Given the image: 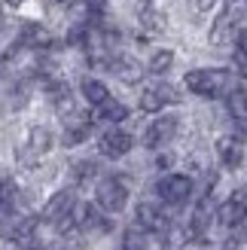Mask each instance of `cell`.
<instances>
[{
	"label": "cell",
	"mask_w": 247,
	"mask_h": 250,
	"mask_svg": "<svg viewBox=\"0 0 247 250\" xmlns=\"http://www.w3.org/2000/svg\"><path fill=\"white\" fill-rule=\"evenodd\" d=\"M186 89L199 98H220V95H229L235 89V77L232 70H223V67H205V70H189L186 73Z\"/></svg>",
	"instance_id": "cell-1"
},
{
	"label": "cell",
	"mask_w": 247,
	"mask_h": 250,
	"mask_svg": "<svg viewBox=\"0 0 247 250\" xmlns=\"http://www.w3.org/2000/svg\"><path fill=\"white\" fill-rule=\"evenodd\" d=\"M241 19H244V9L238 3H226V9L220 12L211 24V43L214 46H226L238 37V28H241Z\"/></svg>",
	"instance_id": "cell-2"
},
{
	"label": "cell",
	"mask_w": 247,
	"mask_h": 250,
	"mask_svg": "<svg viewBox=\"0 0 247 250\" xmlns=\"http://www.w3.org/2000/svg\"><path fill=\"white\" fill-rule=\"evenodd\" d=\"M95 195H98V208H101L104 214H119V210H125V205H128V186L119 177H104L98 183Z\"/></svg>",
	"instance_id": "cell-3"
},
{
	"label": "cell",
	"mask_w": 247,
	"mask_h": 250,
	"mask_svg": "<svg viewBox=\"0 0 247 250\" xmlns=\"http://www.w3.org/2000/svg\"><path fill=\"white\" fill-rule=\"evenodd\" d=\"M156 192L165 205H186L189 195H192V180L186 174H168V177L159 180Z\"/></svg>",
	"instance_id": "cell-4"
},
{
	"label": "cell",
	"mask_w": 247,
	"mask_h": 250,
	"mask_svg": "<svg viewBox=\"0 0 247 250\" xmlns=\"http://www.w3.org/2000/svg\"><path fill=\"white\" fill-rule=\"evenodd\" d=\"M49 149H52V131L43 128V125H37V128L28 131V141H24V146L19 149V159L21 165H34L40 156H46Z\"/></svg>",
	"instance_id": "cell-5"
},
{
	"label": "cell",
	"mask_w": 247,
	"mask_h": 250,
	"mask_svg": "<svg viewBox=\"0 0 247 250\" xmlns=\"http://www.w3.org/2000/svg\"><path fill=\"white\" fill-rule=\"evenodd\" d=\"M177 101H180L177 89L168 85V83H162V85H150V89H144L141 110H144V113H159V110H165L168 104H177Z\"/></svg>",
	"instance_id": "cell-6"
},
{
	"label": "cell",
	"mask_w": 247,
	"mask_h": 250,
	"mask_svg": "<svg viewBox=\"0 0 247 250\" xmlns=\"http://www.w3.org/2000/svg\"><path fill=\"white\" fill-rule=\"evenodd\" d=\"M244 217H247V189H238V192H232L223 205H220V210H217V220L223 223L226 229H235V226H241L244 223Z\"/></svg>",
	"instance_id": "cell-7"
},
{
	"label": "cell",
	"mask_w": 247,
	"mask_h": 250,
	"mask_svg": "<svg viewBox=\"0 0 247 250\" xmlns=\"http://www.w3.org/2000/svg\"><path fill=\"white\" fill-rule=\"evenodd\" d=\"M131 146H134V137L128 131H119V128H110V131H104L101 137H98V153L107 156V159L125 156Z\"/></svg>",
	"instance_id": "cell-8"
},
{
	"label": "cell",
	"mask_w": 247,
	"mask_h": 250,
	"mask_svg": "<svg viewBox=\"0 0 247 250\" xmlns=\"http://www.w3.org/2000/svg\"><path fill=\"white\" fill-rule=\"evenodd\" d=\"M73 205H77V195H73V189H61V192H55V195L46 202V208H43V220H46V223H55V226H58L61 220L70 217Z\"/></svg>",
	"instance_id": "cell-9"
},
{
	"label": "cell",
	"mask_w": 247,
	"mask_h": 250,
	"mask_svg": "<svg viewBox=\"0 0 247 250\" xmlns=\"http://www.w3.org/2000/svg\"><path fill=\"white\" fill-rule=\"evenodd\" d=\"M214 217H217V210H214V202H211V195H205L199 205H195V210H192V220H189V235L192 238H205L207 232H211V226H214Z\"/></svg>",
	"instance_id": "cell-10"
},
{
	"label": "cell",
	"mask_w": 247,
	"mask_h": 250,
	"mask_svg": "<svg viewBox=\"0 0 247 250\" xmlns=\"http://www.w3.org/2000/svg\"><path fill=\"white\" fill-rule=\"evenodd\" d=\"M177 116H162V119H156L150 128L144 131V146H150V149H159L162 144H168L171 137L177 134Z\"/></svg>",
	"instance_id": "cell-11"
},
{
	"label": "cell",
	"mask_w": 247,
	"mask_h": 250,
	"mask_svg": "<svg viewBox=\"0 0 247 250\" xmlns=\"http://www.w3.org/2000/svg\"><path fill=\"white\" fill-rule=\"evenodd\" d=\"M138 226L144 229V232H156V235H162L171 223H168V217L162 214V208L159 205H153V202H144V205H138Z\"/></svg>",
	"instance_id": "cell-12"
},
{
	"label": "cell",
	"mask_w": 247,
	"mask_h": 250,
	"mask_svg": "<svg viewBox=\"0 0 247 250\" xmlns=\"http://www.w3.org/2000/svg\"><path fill=\"white\" fill-rule=\"evenodd\" d=\"M217 156H220V162H223L226 168H241V162H244V153H241V144H238V137H232V134H226V137H220L217 141Z\"/></svg>",
	"instance_id": "cell-13"
},
{
	"label": "cell",
	"mask_w": 247,
	"mask_h": 250,
	"mask_svg": "<svg viewBox=\"0 0 247 250\" xmlns=\"http://www.w3.org/2000/svg\"><path fill=\"white\" fill-rule=\"evenodd\" d=\"M110 70H113V77H119L122 83H138L141 77H144V70H141V64L134 58H128V55H113L110 58V64H107Z\"/></svg>",
	"instance_id": "cell-14"
},
{
	"label": "cell",
	"mask_w": 247,
	"mask_h": 250,
	"mask_svg": "<svg viewBox=\"0 0 247 250\" xmlns=\"http://www.w3.org/2000/svg\"><path fill=\"white\" fill-rule=\"evenodd\" d=\"M64 119H67V125H64V146L82 144L85 137H89V131H92V119H77V113H70Z\"/></svg>",
	"instance_id": "cell-15"
},
{
	"label": "cell",
	"mask_w": 247,
	"mask_h": 250,
	"mask_svg": "<svg viewBox=\"0 0 247 250\" xmlns=\"http://www.w3.org/2000/svg\"><path fill=\"white\" fill-rule=\"evenodd\" d=\"M55 40H52V34H49L46 28H40V24H24V31H21V46H28V49H49Z\"/></svg>",
	"instance_id": "cell-16"
},
{
	"label": "cell",
	"mask_w": 247,
	"mask_h": 250,
	"mask_svg": "<svg viewBox=\"0 0 247 250\" xmlns=\"http://www.w3.org/2000/svg\"><path fill=\"white\" fill-rule=\"evenodd\" d=\"M128 116V107L125 104H119V101H113V98H107L104 104H98V110H95V122H122Z\"/></svg>",
	"instance_id": "cell-17"
},
{
	"label": "cell",
	"mask_w": 247,
	"mask_h": 250,
	"mask_svg": "<svg viewBox=\"0 0 247 250\" xmlns=\"http://www.w3.org/2000/svg\"><path fill=\"white\" fill-rule=\"evenodd\" d=\"M82 98H85L92 107H98V104H104L107 98H110V92H107V85H104L101 80H89V77H85V80H82Z\"/></svg>",
	"instance_id": "cell-18"
},
{
	"label": "cell",
	"mask_w": 247,
	"mask_h": 250,
	"mask_svg": "<svg viewBox=\"0 0 247 250\" xmlns=\"http://www.w3.org/2000/svg\"><path fill=\"white\" fill-rule=\"evenodd\" d=\"M229 113L235 116V125L238 122H247V85L229 92Z\"/></svg>",
	"instance_id": "cell-19"
},
{
	"label": "cell",
	"mask_w": 247,
	"mask_h": 250,
	"mask_svg": "<svg viewBox=\"0 0 247 250\" xmlns=\"http://www.w3.org/2000/svg\"><path fill=\"white\" fill-rule=\"evenodd\" d=\"M141 21H144V28L150 31V34L165 31V16L159 12L156 3H144V9H141Z\"/></svg>",
	"instance_id": "cell-20"
},
{
	"label": "cell",
	"mask_w": 247,
	"mask_h": 250,
	"mask_svg": "<svg viewBox=\"0 0 247 250\" xmlns=\"http://www.w3.org/2000/svg\"><path fill=\"white\" fill-rule=\"evenodd\" d=\"M16 198H19V186L12 177L0 180V210H12L16 208Z\"/></svg>",
	"instance_id": "cell-21"
},
{
	"label": "cell",
	"mask_w": 247,
	"mask_h": 250,
	"mask_svg": "<svg viewBox=\"0 0 247 250\" xmlns=\"http://www.w3.org/2000/svg\"><path fill=\"white\" fill-rule=\"evenodd\" d=\"M144 247H146V238H144V229L138 223L122 232V247L119 250H144Z\"/></svg>",
	"instance_id": "cell-22"
},
{
	"label": "cell",
	"mask_w": 247,
	"mask_h": 250,
	"mask_svg": "<svg viewBox=\"0 0 247 250\" xmlns=\"http://www.w3.org/2000/svg\"><path fill=\"white\" fill-rule=\"evenodd\" d=\"M95 177H98V165H95V162L82 159V162H77V165H73V183L85 186V183L95 180Z\"/></svg>",
	"instance_id": "cell-23"
},
{
	"label": "cell",
	"mask_w": 247,
	"mask_h": 250,
	"mask_svg": "<svg viewBox=\"0 0 247 250\" xmlns=\"http://www.w3.org/2000/svg\"><path fill=\"white\" fill-rule=\"evenodd\" d=\"M171 64H174V52H171V49H159L150 58V73H165Z\"/></svg>",
	"instance_id": "cell-24"
},
{
	"label": "cell",
	"mask_w": 247,
	"mask_h": 250,
	"mask_svg": "<svg viewBox=\"0 0 247 250\" xmlns=\"http://www.w3.org/2000/svg\"><path fill=\"white\" fill-rule=\"evenodd\" d=\"M235 40H238V52H241V55H247V31H241Z\"/></svg>",
	"instance_id": "cell-25"
},
{
	"label": "cell",
	"mask_w": 247,
	"mask_h": 250,
	"mask_svg": "<svg viewBox=\"0 0 247 250\" xmlns=\"http://www.w3.org/2000/svg\"><path fill=\"white\" fill-rule=\"evenodd\" d=\"M171 162H174V156H168V153H162V156L156 159V168H168Z\"/></svg>",
	"instance_id": "cell-26"
},
{
	"label": "cell",
	"mask_w": 247,
	"mask_h": 250,
	"mask_svg": "<svg viewBox=\"0 0 247 250\" xmlns=\"http://www.w3.org/2000/svg\"><path fill=\"white\" fill-rule=\"evenodd\" d=\"M214 3H217V0H195V6H199L202 12H207V9H214Z\"/></svg>",
	"instance_id": "cell-27"
},
{
	"label": "cell",
	"mask_w": 247,
	"mask_h": 250,
	"mask_svg": "<svg viewBox=\"0 0 247 250\" xmlns=\"http://www.w3.org/2000/svg\"><path fill=\"white\" fill-rule=\"evenodd\" d=\"M6 3H12V6H19V3H24V0H6Z\"/></svg>",
	"instance_id": "cell-28"
},
{
	"label": "cell",
	"mask_w": 247,
	"mask_h": 250,
	"mask_svg": "<svg viewBox=\"0 0 247 250\" xmlns=\"http://www.w3.org/2000/svg\"><path fill=\"white\" fill-rule=\"evenodd\" d=\"M61 3H77V0H61Z\"/></svg>",
	"instance_id": "cell-29"
}]
</instances>
